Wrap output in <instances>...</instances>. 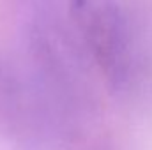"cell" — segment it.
Segmentation results:
<instances>
[{
	"instance_id": "obj_1",
	"label": "cell",
	"mask_w": 152,
	"mask_h": 150,
	"mask_svg": "<svg viewBox=\"0 0 152 150\" xmlns=\"http://www.w3.org/2000/svg\"><path fill=\"white\" fill-rule=\"evenodd\" d=\"M66 12L113 94L152 92V0H66Z\"/></svg>"
}]
</instances>
